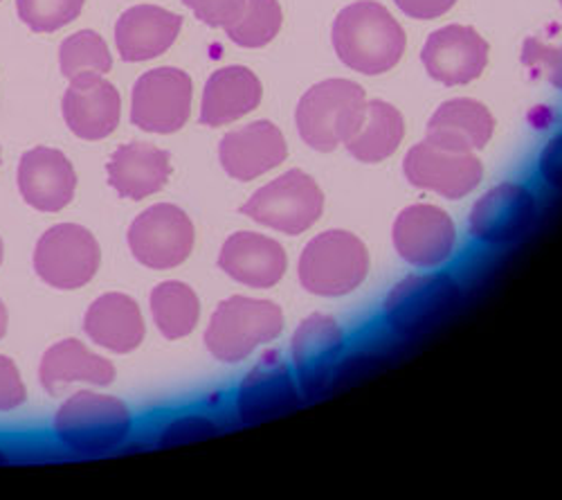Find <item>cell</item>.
<instances>
[{
    "instance_id": "18",
    "label": "cell",
    "mask_w": 562,
    "mask_h": 500,
    "mask_svg": "<svg viewBox=\"0 0 562 500\" xmlns=\"http://www.w3.org/2000/svg\"><path fill=\"white\" fill-rule=\"evenodd\" d=\"M345 349V334L331 315L313 313L300 323L291 354L302 388L315 395L331 379Z\"/></svg>"
},
{
    "instance_id": "31",
    "label": "cell",
    "mask_w": 562,
    "mask_h": 500,
    "mask_svg": "<svg viewBox=\"0 0 562 500\" xmlns=\"http://www.w3.org/2000/svg\"><path fill=\"white\" fill-rule=\"evenodd\" d=\"M86 0H16L19 19L32 30V32H57L72 23L81 10Z\"/></svg>"
},
{
    "instance_id": "3",
    "label": "cell",
    "mask_w": 562,
    "mask_h": 500,
    "mask_svg": "<svg viewBox=\"0 0 562 500\" xmlns=\"http://www.w3.org/2000/svg\"><path fill=\"white\" fill-rule=\"evenodd\" d=\"M53 429L68 451L79 456H104L128 440L133 418L117 397L77 392L59 408Z\"/></svg>"
},
{
    "instance_id": "20",
    "label": "cell",
    "mask_w": 562,
    "mask_h": 500,
    "mask_svg": "<svg viewBox=\"0 0 562 500\" xmlns=\"http://www.w3.org/2000/svg\"><path fill=\"white\" fill-rule=\"evenodd\" d=\"M218 266L232 280L252 289H270L286 273V253L279 242L257 233H234L221 248Z\"/></svg>"
},
{
    "instance_id": "24",
    "label": "cell",
    "mask_w": 562,
    "mask_h": 500,
    "mask_svg": "<svg viewBox=\"0 0 562 500\" xmlns=\"http://www.w3.org/2000/svg\"><path fill=\"white\" fill-rule=\"evenodd\" d=\"M495 131V118L475 100H450L437 109L426 129V141L437 147L471 154L484 149Z\"/></svg>"
},
{
    "instance_id": "2",
    "label": "cell",
    "mask_w": 562,
    "mask_h": 500,
    "mask_svg": "<svg viewBox=\"0 0 562 500\" xmlns=\"http://www.w3.org/2000/svg\"><path fill=\"white\" fill-rule=\"evenodd\" d=\"M367 98L360 84L326 79L315 84L300 100V138L315 152H334L362 126Z\"/></svg>"
},
{
    "instance_id": "21",
    "label": "cell",
    "mask_w": 562,
    "mask_h": 500,
    "mask_svg": "<svg viewBox=\"0 0 562 500\" xmlns=\"http://www.w3.org/2000/svg\"><path fill=\"white\" fill-rule=\"evenodd\" d=\"M182 16L158 5H135L115 25V43L124 62H149L167 53L178 38Z\"/></svg>"
},
{
    "instance_id": "10",
    "label": "cell",
    "mask_w": 562,
    "mask_h": 500,
    "mask_svg": "<svg viewBox=\"0 0 562 500\" xmlns=\"http://www.w3.org/2000/svg\"><path fill=\"white\" fill-rule=\"evenodd\" d=\"M128 248L147 268H176L192 255L194 223L178 205H151L131 223Z\"/></svg>"
},
{
    "instance_id": "29",
    "label": "cell",
    "mask_w": 562,
    "mask_h": 500,
    "mask_svg": "<svg viewBox=\"0 0 562 500\" xmlns=\"http://www.w3.org/2000/svg\"><path fill=\"white\" fill-rule=\"evenodd\" d=\"M281 30V8L277 0H246L239 21L225 30L241 48H263Z\"/></svg>"
},
{
    "instance_id": "4",
    "label": "cell",
    "mask_w": 562,
    "mask_h": 500,
    "mask_svg": "<svg viewBox=\"0 0 562 500\" xmlns=\"http://www.w3.org/2000/svg\"><path fill=\"white\" fill-rule=\"evenodd\" d=\"M284 330V313L270 300L232 296L210 318L205 345L221 363H239Z\"/></svg>"
},
{
    "instance_id": "9",
    "label": "cell",
    "mask_w": 562,
    "mask_h": 500,
    "mask_svg": "<svg viewBox=\"0 0 562 500\" xmlns=\"http://www.w3.org/2000/svg\"><path fill=\"white\" fill-rule=\"evenodd\" d=\"M192 77L180 68H154L133 86L131 122L149 133H176L192 113Z\"/></svg>"
},
{
    "instance_id": "16",
    "label": "cell",
    "mask_w": 562,
    "mask_h": 500,
    "mask_svg": "<svg viewBox=\"0 0 562 500\" xmlns=\"http://www.w3.org/2000/svg\"><path fill=\"white\" fill-rule=\"evenodd\" d=\"M297 403V388L291 377L284 356L279 352H268L244 379L237 408L239 418L246 424H259L284 415Z\"/></svg>"
},
{
    "instance_id": "40",
    "label": "cell",
    "mask_w": 562,
    "mask_h": 500,
    "mask_svg": "<svg viewBox=\"0 0 562 500\" xmlns=\"http://www.w3.org/2000/svg\"><path fill=\"white\" fill-rule=\"evenodd\" d=\"M3 253H5V248H3V240H0V264H3Z\"/></svg>"
},
{
    "instance_id": "30",
    "label": "cell",
    "mask_w": 562,
    "mask_h": 500,
    "mask_svg": "<svg viewBox=\"0 0 562 500\" xmlns=\"http://www.w3.org/2000/svg\"><path fill=\"white\" fill-rule=\"evenodd\" d=\"M61 73L72 79L79 73H109L113 68V57L106 41L92 30H81L68 36L59 51Z\"/></svg>"
},
{
    "instance_id": "26",
    "label": "cell",
    "mask_w": 562,
    "mask_h": 500,
    "mask_svg": "<svg viewBox=\"0 0 562 500\" xmlns=\"http://www.w3.org/2000/svg\"><path fill=\"white\" fill-rule=\"evenodd\" d=\"M115 366L104 358L92 354L81 341L66 338L53 345L43 354L38 379L45 392L57 395L68 384H92V386H111L115 381Z\"/></svg>"
},
{
    "instance_id": "19",
    "label": "cell",
    "mask_w": 562,
    "mask_h": 500,
    "mask_svg": "<svg viewBox=\"0 0 562 500\" xmlns=\"http://www.w3.org/2000/svg\"><path fill=\"white\" fill-rule=\"evenodd\" d=\"M289 147L272 122L259 120L229 131L221 141L218 158L223 169L237 180H252L286 160Z\"/></svg>"
},
{
    "instance_id": "27",
    "label": "cell",
    "mask_w": 562,
    "mask_h": 500,
    "mask_svg": "<svg viewBox=\"0 0 562 500\" xmlns=\"http://www.w3.org/2000/svg\"><path fill=\"white\" fill-rule=\"evenodd\" d=\"M405 135L403 115L387 102H367L362 126L345 143L349 154L360 163H381L390 158Z\"/></svg>"
},
{
    "instance_id": "34",
    "label": "cell",
    "mask_w": 562,
    "mask_h": 500,
    "mask_svg": "<svg viewBox=\"0 0 562 500\" xmlns=\"http://www.w3.org/2000/svg\"><path fill=\"white\" fill-rule=\"evenodd\" d=\"M182 3L205 25L223 30L237 23L246 8V0H182Z\"/></svg>"
},
{
    "instance_id": "13",
    "label": "cell",
    "mask_w": 562,
    "mask_h": 500,
    "mask_svg": "<svg viewBox=\"0 0 562 500\" xmlns=\"http://www.w3.org/2000/svg\"><path fill=\"white\" fill-rule=\"evenodd\" d=\"M122 98L100 73H79L64 96V120L81 141H104L117 129Z\"/></svg>"
},
{
    "instance_id": "38",
    "label": "cell",
    "mask_w": 562,
    "mask_h": 500,
    "mask_svg": "<svg viewBox=\"0 0 562 500\" xmlns=\"http://www.w3.org/2000/svg\"><path fill=\"white\" fill-rule=\"evenodd\" d=\"M5 332H8V309H5L3 300H0V338L5 336Z\"/></svg>"
},
{
    "instance_id": "35",
    "label": "cell",
    "mask_w": 562,
    "mask_h": 500,
    "mask_svg": "<svg viewBox=\"0 0 562 500\" xmlns=\"http://www.w3.org/2000/svg\"><path fill=\"white\" fill-rule=\"evenodd\" d=\"M27 399V388L21 379L16 363L0 354V413L16 411Z\"/></svg>"
},
{
    "instance_id": "17",
    "label": "cell",
    "mask_w": 562,
    "mask_h": 500,
    "mask_svg": "<svg viewBox=\"0 0 562 500\" xmlns=\"http://www.w3.org/2000/svg\"><path fill=\"white\" fill-rule=\"evenodd\" d=\"M536 216L533 195L515 184H502L486 192L473 208L468 225L484 244H508L518 240Z\"/></svg>"
},
{
    "instance_id": "12",
    "label": "cell",
    "mask_w": 562,
    "mask_h": 500,
    "mask_svg": "<svg viewBox=\"0 0 562 500\" xmlns=\"http://www.w3.org/2000/svg\"><path fill=\"white\" fill-rule=\"evenodd\" d=\"M396 253L412 266L432 268L452 257L457 244L454 223L441 208L409 205L394 221Z\"/></svg>"
},
{
    "instance_id": "15",
    "label": "cell",
    "mask_w": 562,
    "mask_h": 500,
    "mask_svg": "<svg viewBox=\"0 0 562 500\" xmlns=\"http://www.w3.org/2000/svg\"><path fill=\"white\" fill-rule=\"evenodd\" d=\"M19 190L30 208L38 212H59L75 199V167L59 149H30L19 165Z\"/></svg>"
},
{
    "instance_id": "32",
    "label": "cell",
    "mask_w": 562,
    "mask_h": 500,
    "mask_svg": "<svg viewBox=\"0 0 562 500\" xmlns=\"http://www.w3.org/2000/svg\"><path fill=\"white\" fill-rule=\"evenodd\" d=\"M522 64L533 73L542 75L551 86L562 90V45H544L538 38H527L522 51Z\"/></svg>"
},
{
    "instance_id": "36",
    "label": "cell",
    "mask_w": 562,
    "mask_h": 500,
    "mask_svg": "<svg viewBox=\"0 0 562 500\" xmlns=\"http://www.w3.org/2000/svg\"><path fill=\"white\" fill-rule=\"evenodd\" d=\"M398 5V10L412 19L418 21H430V19H439L446 12H450L454 8L457 0H394Z\"/></svg>"
},
{
    "instance_id": "41",
    "label": "cell",
    "mask_w": 562,
    "mask_h": 500,
    "mask_svg": "<svg viewBox=\"0 0 562 500\" xmlns=\"http://www.w3.org/2000/svg\"><path fill=\"white\" fill-rule=\"evenodd\" d=\"M560 5H562V0H560Z\"/></svg>"
},
{
    "instance_id": "7",
    "label": "cell",
    "mask_w": 562,
    "mask_h": 500,
    "mask_svg": "<svg viewBox=\"0 0 562 500\" xmlns=\"http://www.w3.org/2000/svg\"><path fill=\"white\" fill-rule=\"evenodd\" d=\"M102 251L90 231L77 223H59L45 231L34 248L36 276L55 289L86 287L100 268Z\"/></svg>"
},
{
    "instance_id": "6",
    "label": "cell",
    "mask_w": 562,
    "mask_h": 500,
    "mask_svg": "<svg viewBox=\"0 0 562 500\" xmlns=\"http://www.w3.org/2000/svg\"><path fill=\"white\" fill-rule=\"evenodd\" d=\"M324 210V195L315 180L302 169H291L272 184L257 190L241 212L266 229L302 235L319 219Z\"/></svg>"
},
{
    "instance_id": "39",
    "label": "cell",
    "mask_w": 562,
    "mask_h": 500,
    "mask_svg": "<svg viewBox=\"0 0 562 500\" xmlns=\"http://www.w3.org/2000/svg\"><path fill=\"white\" fill-rule=\"evenodd\" d=\"M10 463V458H8V453L0 448V465H8Z\"/></svg>"
},
{
    "instance_id": "23",
    "label": "cell",
    "mask_w": 562,
    "mask_h": 500,
    "mask_svg": "<svg viewBox=\"0 0 562 500\" xmlns=\"http://www.w3.org/2000/svg\"><path fill=\"white\" fill-rule=\"evenodd\" d=\"M86 336L115 354H128L145 341V318L137 302L124 293H106L83 315Z\"/></svg>"
},
{
    "instance_id": "28",
    "label": "cell",
    "mask_w": 562,
    "mask_h": 500,
    "mask_svg": "<svg viewBox=\"0 0 562 500\" xmlns=\"http://www.w3.org/2000/svg\"><path fill=\"white\" fill-rule=\"evenodd\" d=\"M151 313L156 327L169 341L190 336L201 318V302L192 287L182 282H162L151 291Z\"/></svg>"
},
{
    "instance_id": "5",
    "label": "cell",
    "mask_w": 562,
    "mask_h": 500,
    "mask_svg": "<svg viewBox=\"0 0 562 500\" xmlns=\"http://www.w3.org/2000/svg\"><path fill=\"white\" fill-rule=\"evenodd\" d=\"M369 273L367 246L347 231H326L308 242L300 257L302 287L322 298L356 291Z\"/></svg>"
},
{
    "instance_id": "11",
    "label": "cell",
    "mask_w": 562,
    "mask_h": 500,
    "mask_svg": "<svg viewBox=\"0 0 562 500\" xmlns=\"http://www.w3.org/2000/svg\"><path fill=\"white\" fill-rule=\"evenodd\" d=\"M405 176L414 188L437 192L450 201L471 195L484 176L477 156L432 145L430 141L412 147L403 163Z\"/></svg>"
},
{
    "instance_id": "33",
    "label": "cell",
    "mask_w": 562,
    "mask_h": 500,
    "mask_svg": "<svg viewBox=\"0 0 562 500\" xmlns=\"http://www.w3.org/2000/svg\"><path fill=\"white\" fill-rule=\"evenodd\" d=\"M218 433V426L201 415H190V418H180L167 424L160 431L158 446H178V444H190L199 440H207Z\"/></svg>"
},
{
    "instance_id": "37",
    "label": "cell",
    "mask_w": 562,
    "mask_h": 500,
    "mask_svg": "<svg viewBox=\"0 0 562 500\" xmlns=\"http://www.w3.org/2000/svg\"><path fill=\"white\" fill-rule=\"evenodd\" d=\"M540 174L551 188L562 190V135L544 147L540 156Z\"/></svg>"
},
{
    "instance_id": "14",
    "label": "cell",
    "mask_w": 562,
    "mask_h": 500,
    "mask_svg": "<svg viewBox=\"0 0 562 500\" xmlns=\"http://www.w3.org/2000/svg\"><path fill=\"white\" fill-rule=\"evenodd\" d=\"M428 75L446 86L477 79L488 64V43L465 25H448L430 34L420 53Z\"/></svg>"
},
{
    "instance_id": "22",
    "label": "cell",
    "mask_w": 562,
    "mask_h": 500,
    "mask_svg": "<svg viewBox=\"0 0 562 500\" xmlns=\"http://www.w3.org/2000/svg\"><path fill=\"white\" fill-rule=\"evenodd\" d=\"M109 184L122 199L143 201L160 192L171 176V156L149 143H131L111 156Z\"/></svg>"
},
{
    "instance_id": "25",
    "label": "cell",
    "mask_w": 562,
    "mask_h": 500,
    "mask_svg": "<svg viewBox=\"0 0 562 500\" xmlns=\"http://www.w3.org/2000/svg\"><path fill=\"white\" fill-rule=\"evenodd\" d=\"M261 81L246 66H227L216 70L203 90L201 124L223 126L237 122L261 102Z\"/></svg>"
},
{
    "instance_id": "8",
    "label": "cell",
    "mask_w": 562,
    "mask_h": 500,
    "mask_svg": "<svg viewBox=\"0 0 562 500\" xmlns=\"http://www.w3.org/2000/svg\"><path fill=\"white\" fill-rule=\"evenodd\" d=\"M461 289L446 273L409 276L385 300V321L401 336L428 332L459 304Z\"/></svg>"
},
{
    "instance_id": "1",
    "label": "cell",
    "mask_w": 562,
    "mask_h": 500,
    "mask_svg": "<svg viewBox=\"0 0 562 500\" xmlns=\"http://www.w3.org/2000/svg\"><path fill=\"white\" fill-rule=\"evenodd\" d=\"M334 48L345 66L360 75H383L405 53V32L376 0L345 8L334 23Z\"/></svg>"
}]
</instances>
